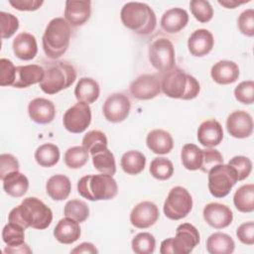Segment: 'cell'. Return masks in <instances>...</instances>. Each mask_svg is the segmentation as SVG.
<instances>
[{
  "label": "cell",
  "mask_w": 254,
  "mask_h": 254,
  "mask_svg": "<svg viewBox=\"0 0 254 254\" xmlns=\"http://www.w3.org/2000/svg\"><path fill=\"white\" fill-rule=\"evenodd\" d=\"M53 220V211L41 199L29 196L21 204L14 207L8 215V221L16 223L23 228L32 227L43 230L50 226Z\"/></svg>",
  "instance_id": "obj_1"
},
{
  "label": "cell",
  "mask_w": 254,
  "mask_h": 254,
  "mask_svg": "<svg viewBox=\"0 0 254 254\" xmlns=\"http://www.w3.org/2000/svg\"><path fill=\"white\" fill-rule=\"evenodd\" d=\"M188 22V12L183 8L175 7L167 10L163 14L161 18V28L169 34H175L183 30Z\"/></svg>",
  "instance_id": "obj_24"
},
{
  "label": "cell",
  "mask_w": 254,
  "mask_h": 254,
  "mask_svg": "<svg viewBox=\"0 0 254 254\" xmlns=\"http://www.w3.org/2000/svg\"><path fill=\"white\" fill-rule=\"evenodd\" d=\"M1 181L3 182V190L12 197L23 196L29 189L28 178L19 171L8 174Z\"/></svg>",
  "instance_id": "obj_28"
},
{
  "label": "cell",
  "mask_w": 254,
  "mask_h": 254,
  "mask_svg": "<svg viewBox=\"0 0 254 254\" xmlns=\"http://www.w3.org/2000/svg\"><path fill=\"white\" fill-rule=\"evenodd\" d=\"M147 147L155 154L166 155L174 147L172 135L163 129H154L148 133L146 138Z\"/></svg>",
  "instance_id": "obj_26"
},
{
  "label": "cell",
  "mask_w": 254,
  "mask_h": 254,
  "mask_svg": "<svg viewBox=\"0 0 254 254\" xmlns=\"http://www.w3.org/2000/svg\"><path fill=\"white\" fill-rule=\"evenodd\" d=\"M131 94L139 100H149L161 92V79L157 74H143L130 84Z\"/></svg>",
  "instance_id": "obj_13"
},
{
  "label": "cell",
  "mask_w": 254,
  "mask_h": 254,
  "mask_svg": "<svg viewBox=\"0 0 254 254\" xmlns=\"http://www.w3.org/2000/svg\"><path fill=\"white\" fill-rule=\"evenodd\" d=\"M236 236L240 242L246 245L254 244V222L247 221L240 224L236 230Z\"/></svg>",
  "instance_id": "obj_50"
},
{
  "label": "cell",
  "mask_w": 254,
  "mask_h": 254,
  "mask_svg": "<svg viewBox=\"0 0 254 254\" xmlns=\"http://www.w3.org/2000/svg\"><path fill=\"white\" fill-rule=\"evenodd\" d=\"M70 25L62 17L52 19L42 38L43 50L52 60L61 58L67 50L70 40Z\"/></svg>",
  "instance_id": "obj_4"
},
{
  "label": "cell",
  "mask_w": 254,
  "mask_h": 254,
  "mask_svg": "<svg viewBox=\"0 0 254 254\" xmlns=\"http://www.w3.org/2000/svg\"><path fill=\"white\" fill-rule=\"evenodd\" d=\"M181 160L183 166L187 170H199L202 163V150L194 144L188 143L184 145L181 151Z\"/></svg>",
  "instance_id": "obj_34"
},
{
  "label": "cell",
  "mask_w": 254,
  "mask_h": 254,
  "mask_svg": "<svg viewBox=\"0 0 254 254\" xmlns=\"http://www.w3.org/2000/svg\"><path fill=\"white\" fill-rule=\"evenodd\" d=\"M212 79L218 84H230L235 82L239 77V67L232 62L222 60L214 64L210 69Z\"/></svg>",
  "instance_id": "obj_23"
},
{
  "label": "cell",
  "mask_w": 254,
  "mask_h": 254,
  "mask_svg": "<svg viewBox=\"0 0 254 254\" xmlns=\"http://www.w3.org/2000/svg\"><path fill=\"white\" fill-rule=\"evenodd\" d=\"M149 171L152 177H154L155 179L159 181H166L173 176L174 165L167 158L157 157L151 162Z\"/></svg>",
  "instance_id": "obj_38"
},
{
  "label": "cell",
  "mask_w": 254,
  "mask_h": 254,
  "mask_svg": "<svg viewBox=\"0 0 254 254\" xmlns=\"http://www.w3.org/2000/svg\"><path fill=\"white\" fill-rule=\"evenodd\" d=\"M122 24L138 35H149L157 26V17L153 9L146 3L128 2L120 12Z\"/></svg>",
  "instance_id": "obj_3"
},
{
  "label": "cell",
  "mask_w": 254,
  "mask_h": 254,
  "mask_svg": "<svg viewBox=\"0 0 254 254\" xmlns=\"http://www.w3.org/2000/svg\"><path fill=\"white\" fill-rule=\"evenodd\" d=\"M4 252L5 253H12V254H15V253H32V250L29 248V246L26 243H24L22 245L15 246V247L6 246V248L4 249Z\"/></svg>",
  "instance_id": "obj_53"
},
{
  "label": "cell",
  "mask_w": 254,
  "mask_h": 254,
  "mask_svg": "<svg viewBox=\"0 0 254 254\" xmlns=\"http://www.w3.org/2000/svg\"><path fill=\"white\" fill-rule=\"evenodd\" d=\"M148 56L153 67L161 72L175 67V49L172 42L166 38L155 40L149 47Z\"/></svg>",
  "instance_id": "obj_10"
},
{
  "label": "cell",
  "mask_w": 254,
  "mask_h": 254,
  "mask_svg": "<svg viewBox=\"0 0 254 254\" xmlns=\"http://www.w3.org/2000/svg\"><path fill=\"white\" fill-rule=\"evenodd\" d=\"M75 78L76 71L74 67L69 64L59 62L45 70L40 87L47 94H55L69 87Z\"/></svg>",
  "instance_id": "obj_7"
},
{
  "label": "cell",
  "mask_w": 254,
  "mask_h": 254,
  "mask_svg": "<svg viewBox=\"0 0 254 254\" xmlns=\"http://www.w3.org/2000/svg\"><path fill=\"white\" fill-rule=\"evenodd\" d=\"M204 221L215 229H222L230 225L233 220L231 209L219 202L207 203L202 211Z\"/></svg>",
  "instance_id": "obj_15"
},
{
  "label": "cell",
  "mask_w": 254,
  "mask_h": 254,
  "mask_svg": "<svg viewBox=\"0 0 254 254\" xmlns=\"http://www.w3.org/2000/svg\"><path fill=\"white\" fill-rule=\"evenodd\" d=\"M19 162L11 154H1L0 156V179L12 172L19 171Z\"/></svg>",
  "instance_id": "obj_49"
},
{
  "label": "cell",
  "mask_w": 254,
  "mask_h": 254,
  "mask_svg": "<svg viewBox=\"0 0 254 254\" xmlns=\"http://www.w3.org/2000/svg\"><path fill=\"white\" fill-rule=\"evenodd\" d=\"M44 75L45 69L38 64L16 66V78L13 86L16 88H26L30 85L40 83Z\"/></svg>",
  "instance_id": "obj_22"
},
{
  "label": "cell",
  "mask_w": 254,
  "mask_h": 254,
  "mask_svg": "<svg viewBox=\"0 0 254 254\" xmlns=\"http://www.w3.org/2000/svg\"><path fill=\"white\" fill-rule=\"evenodd\" d=\"M228 165L235 170L238 181H243L248 178L252 171V162L249 158L245 156L233 157L229 160Z\"/></svg>",
  "instance_id": "obj_44"
},
{
  "label": "cell",
  "mask_w": 254,
  "mask_h": 254,
  "mask_svg": "<svg viewBox=\"0 0 254 254\" xmlns=\"http://www.w3.org/2000/svg\"><path fill=\"white\" fill-rule=\"evenodd\" d=\"M0 26H1L2 39H9L19 29V20L15 15H13L11 13L1 11L0 12Z\"/></svg>",
  "instance_id": "obj_43"
},
{
  "label": "cell",
  "mask_w": 254,
  "mask_h": 254,
  "mask_svg": "<svg viewBox=\"0 0 254 254\" xmlns=\"http://www.w3.org/2000/svg\"><path fill=\"white\" fill-rule=\"evenodd\" d=\"M64 214L65 217H69L80 223L88 218L89 207L83 200L71 199L65 203Z\"/></svg>",
  "instance_id": "obj_37"
},
{
  "label": "cell",
  "mask_w": 254,
  "mask_h": 254,
  "mask_svg": "<svg viewBox=\"0 0 254 254\" xmlns=\"http://www.w3.org/2000/svg\"><path fill=\"white\" fill-rule=\"evenodd\" d=\"M131 246L136 254H152L156 248V239L149 232H140L132 239Z\"/></svg>",
  "instance_id": "obj_41"
},
{
  "label": "cell",
  "mask_w": 254,
  "mask_h": 254,
  "mask_svg": "<svg viewBox=\"0 0 254 254\" xmlns=\"http://www.w3.org/2000/svg\"><path fill=\"white\" fill-rule=\"evenodd\" d=\"M81 234L79 222L69 218H62L54 229L55 238L63 244H71L75 242Z\"/></svg>",
  "instance_id": "obj_25"
},
{
  "label": "cell",
  "mask_w": 254,
  "mask_h": 254,
  "mask_svg": "<svg viewBox=\"0 0 254 254\" xmlns=\"http://www.w3.org/2000/svg\"><path fill=\"white\" fill-rule=\"evenodd\" d=\"M16 78V67L14 64L8 60L2 58L0 60V85L10 86L14 84Z\"/></svg>",
  "instance_id": "obj_46"
},
{
  "label": "cell",
  "mask_w": 254,
  "mask_h": 254,
  "mask_svg": "<svg viewBox=\"0 0 254 254\" xmlns=\"http://www.w3.org/2000/svg\"><path fill=\"white\" fill-rule=\"evenodd\" d=\"M71 190L69 179L62 174L52 176L46 184V191L54 200H64L67 198Z\"/></svg>",
  "instance_id": "obj_27"
},
{
  "label": "cell",
  "mask_w": 254,
  "mask_h": 254,
  "mask_svg": "<svg viewBox=\"0 0 254 254\" xmlns=\"http://www.w3.org/2000/svg\"><path fill=\"white\" fill-rule=\"evenodd\" d=\"M14 55L22 61L33 60L38 53L37 40L30 33H20L16 36L12 43Z\"/></svg>",
  "instance_id": "obj_21"
},
{
  "label": "cell",
  "mask_w": 254,
  "mask_h": 254,
  "mask_svg": "<svg viewBox=\"0 0 254 254\" xmlns=\"http://www.w3.org/2000/svg\"><path fill=\"white\" fill-rule=\"evenodd\" d=\"M222 163H223V157L220 154V152L215 149L207 148L202 150V163L199 170L207 174L212 167Z\"/></svg>",
  "instance_id": "obj_48"
},
{
  "label": "cell",
  "mask_w": 254,
  "mask_h": 254,
  "mask_svg": "<svg viewBox=\"0 0 254 254\" xmlns=\"http://www.w3.org/2000/svg\"><path fill=\"white\" fill-rule=\"evenodd\" d=\"M233 203L240 212H252L254 210V185L241 186L233 195Z\"/></svg>",
  "instance_id": "obj_32"
},
{
  "label": "cell",
  "mask_w": 254,
  "mask_h": 254,
  "mask_svg": "<svg viewBox=\"0 0 254 254\" xmlns=\"http://www.w3.org/2000/svg\"><path fill=\"white\" fill-rule=\"evenodd\" d=\"M100 94V88L97 81L91 77H81L74 88V95L78 101L87 104L96 101Z\"/></svg>",
  "instance_id": "obj_29"
},
{
  "label": "cell",
  "mask_w": 254,
  "mask_h": 254,
  "mask_svg": "<svg viewBox=\"0 0 254 254\" xmlns=\"http://www.w3.org/2000/svg\"><path fill=\"white\" fill-rule=\"evenodd\" d=\"M28 114L30 118L38 124H49L56 116V107L51 100L38 97L30 101Z\"/></svg>",
  "instance_id": "obj_18"
},
{
  "label": "cell",
  "mask_w": 254,
  "mask_h": 254,
  "mask_svg": "<svg viewBox=\"0 0 254 254\" xmlns=\"http://www.w3.org/2000/svg\"><path fill=\"white\" fill-rule=\"evenodd\" d=\"M88 154V151L84 147L73 146L65 151L64 160L69 169H79L87 163Z\"/></svg>",
  "instance_id": "obj_40"
},
{
  "label": "cell",
  "mask_w": 254,
  "mask_h": 254,
  "mask_svg": "<svg viewBox=\"0 0 254 254\" xmlns=\"http://www.w3.org/2000/svg\"><path fill=\"white\" fill-rule=\"evenodd\" d=\"M223 139V129L221 124L215 119L203 121L197 129L198 142L206 147L212 148L221 143Z\"/></svg>",
  "instance_id": "obj_19"
},
{
  "label": "cell",
  "mask_w": 254,
  "mask_h": 254,
  "mask_svg": "<svg viewBox=\"0 0 254 254\" xmlns=\"http://www.w3.org/2000/svg\"><path fill=\"white\" fill-rule=\"evenodd\" d=\"M190 8L192 16L200 23H207L213 17V9L208 1L191 0Z\"/></svg>",
  "instance_id": "obj_42"
},
{
  "label": "cell",
  "mask_w": 254,
  "mask_h": 254,
  "mask_svg": "<svg viewBox=\"0 0 254 254\" xmlns=\"http://www.w3.org/2000/svg\"><path fill=\"white\" fill-rule=\"evenodd\" d=\"M161 89L168 97L190 100L198 95L200 85L192 75L179 67H173L163 75Z\"/></svg>",
  "instance_id": "obj_2"
},
{
  "label": "cell",
  "mask_w": 254,
  "mask_h": 254,
  "mask_svg": "<svg viewBox=\"0 0 254 254\" xmlns=\"http://www.w3.org/2000/svg\"><path fill=\"white\" fill-rule=\"evenodd\" d=\"M226 129L229 135L234 138H247L253 132L252 116L244 110L234 111L226 119Z\"/></svg>",
  "instance_id": "obj_16"
},
{
  "label": "cell",
  "mask_w": 254,
  "mask_h": 254,
  "mask_svg": "<svg viewBox=\"0 0 254 254\" xmlns=\"http://www.w3.org/2000/svg\"><path fill=\"white\" fill-rule=\"evenodd\" d=\"M9 4L19 11H36L43 4V0H9Z\"/></svg>",
  "instance_id": "obj_51"
},
{
  "label": "cell",
  "mask_w": 254,
  "mask_h": 254,
  "mask_svg": "<svg viewBox=\"0 0 254 254\" xmlns=\"http://www.w3.org/2000/svg\"><path fill=\"white\" fill-rule=\"evenodd\" d=\"M91 14V2L87 0H67L64 7V19L72 27L82 26Z\"/></svg>",
  "instance_id": "obj_17"
},
{
  "label": "cell",
  "mask_w": 254,
  "mask_h": 254,
  "mask_svg": "<svg viewBox=\"0 0 254 254\" xmlns=\"http://www.w3.org/2000/svg\"><path fill=\"white\" fill-rule=\"evenodd\" d=\"M192 208V197L183 187L173 188L164 202L163 210L169 219L180 220L185 218Z\"/></svg>",
  "instance_id": "obj_9"
},
{
  "label": "cell",
  "mask_w": 254,
  "mask_h": 254,
  "mask_svg": "<svg viewBox=\"0 0 254 254\" xmlns=\"http://www.w3.org/2000/svg\"><path fill=\"white\" fill-rule=\"evenodd\" d=\"M234 248L232 237L223 232H214L206 239V250L210 254H230Z\"/></svg>",
  "instance_id": "obj_30"
},
{
  "label": "cell",
  "mask_w": 254,
  "mask_h": 254,
  "mask_svg": "<svg viewBox=\"0 0 254 254\" xmlns=\"http://www.w3.org/2000/svg\"><path fill=\"white\" fill-rule=\"evenodd\" d=\"M250 0H244V1H237V0H218V3L222 5L223 7L227 9H234L239 5H242L244 3H248Z\"/></svg>",
  "instance_id": "obj_54"
},
{
  "label": "cell",
  "mask_w": 254,
  "mask_h": 254,
  "mask_svg": "<svg viewBox=\"0 0 254 254\" xmlns=\"http://www.w3.org/2000/svg\"><path fill=\"white\" fill-rule=\"evenodd\" d=\"M213 36L206 29L195 30L191 33L188 40V48L190 53L198 58L209 54L213 48Z\"/></svg>",
  "instance_id": "obj_20"
},
{
  "label": "cell",
  "mask_w": 254,
  "mask_h": 254,
  "mask_svg": "<svg viewBox=\"0 0 254 254\" xmlns=\"http://www.w3.org/2000/svg\"><path fill=\"white\" fill-rule=\"evenodd\" d=\"M131 109L129 98L123 93H113L109 95L102 107L105 119L111 123H119L124 121Z\"/></svg>",
  "instance_id": "obj_12"
},
{
  "label": "cell",
  "mask_w": 254,
  "mask_h": 254,
  "mask_svg": "<svg viewBox=\"0 0 254 254\" xmlns=\"http://www.w3.org/2000/svg\"><path fill=\"white\" fill-rule=\"evenodd\" d=\"M60 149L52 143H45L35 151V160L41 167L50 168L58 164L60 160Z\"/></svg>",
  "instance_id": "obj_33"
},
{
  "label": "cell",
  "mask_w": 254,
  "mask_h": 254,
  "mask_svg": "<svg viewBox=\"0 0 254 254\" xmlns=\"http://www.w3.org/2000/svg\"><path fill=\"white\" fill-rule=\"evenodd\" d=\"M159 208L152 201H142L136 204L130 213V222L140 229L149 228L159 219Z\"/></svg>",
  "instance_id": "obj_14"
},
{
  "label": "cell",
  "mask_w": 254,
  "mask_h": 254,
  "mask_svg": "<svg viewBox=\"0 0 254 254\" xmlns=\"http://www.w3.org/2000/svg\"><path fill=\"white\" fill-rule=\"evenodd\" d=\"M77 191L82 197L91 201L108 200L116 196L118 186L113 176L87 175L78 181Z\"/></svg>",
  "instance_id": "obj_5"
},
{
  "label": "cell",
  "mask_w": 254,
  "mask_h": 254,
  "mask_svg": "<svg viewBox=\"0 0 254 254\" xmlns=\"http://www.w3.org/2000/svg\"><path fill=\"white\" fill-rule=\"evenodd\" d=\"M237 26L239 31L247 36L253 37L254 36V10L247 9L244 10L237 19Z\"/></svg>",
  "instance_id": "obj_47"
},
{
  "label": "cell",
  "mask_w": 254,
  "mask_h": 254,
  "mask_svg": "<svg viewBox=\"0 0 254 254\" xmlns=\"http://www.w3.org/2000/svg\"><path fill=\"white\" fill-rule=\"evenodd\" d=\"M71 253H88V254H95L98 252L96 247L90 243V242H82L79 245H77L75 248H73Z\"/></svg>",
  "instance_id": "obj_52"
},
{
  "label": "cell",
  "mask_w": 254,
  "mask_h": 254,
  "mask_svg": "<svg viewBox=\"0 0 254 254\" xmlns=\"http://www.w3.org/2000/svg\"><path fill=\"white\" fill-rule=\"evenodd\" d=\"M25 228L22 226L8 222L2 230V239L3 242L9 247L19 246L25 243Z\"/></svg>",
  "instance_id": "obj_39"
},
{
  "label": "cell",
  "mask_w": 254,
  "mask_h": 254,
  "mask_svg": "<svg viewBox=\"0 0 254 254\" xmlns=\"http://www.w3.org/2000/svg\"><path fill=\"white\" fill-rule=\"evenodd\" d=\"M207 175L209 192L217 198L226 196L238 181L235 170L223 163L212 167Z\"/></svg>",
  "instance_id": "obj_8"
},
{
  "label": "cell",
  "mask_w": 254,
  "mask_h": 254,
  "mask_svg": "<svg viewBox=\"0 0 254 254\" xmlns=\"http://www.w3.org/2000/svg\"><path fill=\"white\" fill-rule=\"evenodd\" d=\"M91 122V109L85 102L78 101L68 108L63 117L64 128L73 134L82 133Z\"/></svg>",
  "instance_id": "obj_11"
},
{
  "label": "cell",
  "mask_w": 254,
  "mask_h": 254,
  "mask_svg": "<svg viewBox=\"0 0 254 254\" xmlns=\"http://www.w3.org/2000/svg\"><path fill=\"white\" fill-rule=\"evenodd\" d=\"M93 167L101 174L113 176L116 173V163L114 155L108 149L92 155Z\"/></svg>",
  "instance_id": "obj_36"
},
{
  "label": "cell",
  "mask_w": 254,
  "mask_h": 254,
  "mask_svg": "<svg viewBox=\"0 0 254 254\" xmlns=\"http://www.w3.org/2000/svg\"><path fill=\"white\" fill-rule=\"evenodd\" d=\"M200 236L195 226L190 223L180 224L176 229V236L162 241L161 254H189L199 243Z\"/></svg>",
  "instance_id": "obj_6"
},
{
  "label": "cell",
  "mask_w": 254,
  "mask_h": 254,
  "mask_svg": "<svg viewBox=\"0 0 254 254\" xmlns=\"http://www.w3.org/2000/svg\"><path fill=\"white\" fill-rule=\"evenodd\" d=\"M234 96L240 103L252 104L254 102V82L252 80L240 82L234 89Z\"/></svg>",
  "instance_id": "obj_45"
},
{
  "label": "cell",
  "mask_w": 254,
  "mask_h": 254,
  "mask_svg": "<svg viewBox=\"0 0 254 254\" xmlns=\"http://www.w3.org/2000/svg\"><path fill=\"white\" fill-rule=\"evenodd\" d=\"M107 144L108 141L105 134L99 130H91L82 138V147H84L91 156L107 149Z\"/></svg>",
  "instance_id": "obj_35"
},
{
  "label": "cell",
  "mask_w": 254,
  "mask_h": 254,
  "mask_svg": "<svg viewBox=\"0 0 254 254\" xmlns=\"http://www.w3.org/2000/svg\"><path fill=\"white\" fill-rule=\"evenodd\" d=\"M120 165L127 175L135 176L145 169L146 157L143 153L137 150L127 151L122 155Z\"/></svg>",
  "instance_id": "obj_31"
}]
</instances>
